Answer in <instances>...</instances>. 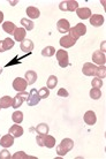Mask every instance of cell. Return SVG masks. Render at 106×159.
I'll use <instances>...</instances> for the list:
<instances>
[{
    "label": "cell",
    "instance_id": "d6986e66",
    "mask_svg": "<svg viewBox=\"0 0 106 159\" xmlns=\"http://www.w3.org/2000/svg\"><path fill=\"white\" fill-rule=\"evenodd\" d=\"M43 147H46L48 149L55 147V139L51 135H43Z\"/></svg>",
    "mask_w": 106,
    "mask_h": 159
},
{
    "label": "cell",
    "instance_id": "d4e9b609",
    "mask_svg": "<svg viewBox=\"0 0 106 159\" xmlns=\"http://www.w3.org/2000/svg\"><path fill=\"white\" fill-rule=\"evenodd\" d=\"M48 130H50V128L46 123H39L36 127V131L38 135H46V134H48Z\"/></svg>",
    "mask_w": 106,
    "mask_h": 159
},
{
    "label": "cell",
    "instance_id": "484cf974",
    "mask_svg": "<svg viewBox=\"0 0 106 159\" xmlns=\"http://www.w3.org/2000/svg\"><path fill=\"white\" fill-rule=\"evenodd\" d=\"M12 120L15 123L20 125V123L22 122V121H23V113H22L21 111H15L12 114Z\"/></svg>",
    "mask_w": 106,
    "mask_h": 159
},
{
    "label": "cell",
    "instance_id": "ffe728a7",
    "mask_svg": "<svg viewBox=\"0 0 106 159\" xmlns=\"http://www.w3.org/2000/svg\"><path fill=\"white\" fill-rule=\"evenodd\" d=\"M27 15L28 17H30V19H38L40 16V12L39 9L37 7H35V6H29V7L27 8Z\"/></svg>",
    "mask_w": 106,
    "mask_h": 159
},
{
    "label": "cell",
    "instance_id": "6da1fadb",
    "mask_svg": "<svg viewBox=\"0 0 106 159\" xmlns=\"http://www.w3.org/2000/svg\"><path fill=\"white\" fill-rule=\"evenodd\" d=\"M74 148V141L71 139H63L61 143L57 147V153L59 156H66Z\"/></svg>",
    "mask_w": 106,
    "mask_h": 159
},
{
    "label": "cell",
    "instance_id": "3957f363",
    "mask_svg": "<svg viewBox=\"0 0 106 159\" xmlns=\"http://www.w3.org/2000/svg\"><path fill=\"white\" fill-rule=\"evenodd\" d=\"M60 11L62 12H74L79 8V2L74 1V0H66V1H61L59 4Z\"/></svg>",
    "mask_w": 106,
    "mask_h": 159
},
{
    "label": "cell",
    "instance_id": "8d00e7d4",
    "mask_svg": "<svg viewBox=\"0 0 106 159\" xmlns=\"http://www.w3.org/2000/svg\"><path fill=\"white\" fill-rule=\"evenodd\" d=\"M2 21H4V14L2 12H0V24L2 23Z\"/></svg>",
    "mask_w": 106,
    "mask_h": 159
},
{
    "label": "cell",
    "instance_id": "d6a6232c",
    "mask_svg": "<svg viewBox=\"0 0 106 159\" xmlns=\"http://www.w3.org/2000/svg\"><path fill=\"white\" fill-rule=\"evenodd\" d=\"M91 85H92V88L100 89V88L103 87V81L100 79H98V77H94V79L92 80V82H91Z\"/></svg>",
    "mask_w": 106,
    "mask_h": 159
},
{
    "label": "cell",
    "instance_id": "e575fe53",
    "mask_svg": "<svg viewBox=\"0 0 106 159\" xmlns=\"http://www.w3.org/2000/svg\"><path fill=\"white\" fill-rule=\"evenodd\" d=\"M12 158L13 159H21V158L27 159V158H29V157H28V155H25L23 151H19V152H16V153H14V155L12 156Z\"/></svg>",
    "mask_w": 106,
    "mask_h": 159
},
{
    "label": "cell",
    "instance_id": "8992f818",
    "mask_svg": "<svg viewBox=\"0 0 106 159\" xmlns=\"http://www.w3.org/2000/svg\"><path fill=\"white\" fill-rule=\"evenodd\" d=\"M28 87V83L25 79H22V77H16L14 81H13V89L16 90L17 92H23Z\"/></svg>",
    "mask_w": 106,
    "mask_h": 159
},
{
    "label": "cell",
    "instance_id": "52a82bcc",
    "mask_svg": "<svg viewBox=\"0 0 106 159\" xmlns=\"http://www.w3.org/2000/svg\"><path fill=\"white\" fill-rule=\"evenodd\" d=\"M40 97L38 95V91L36 89H31V91L29 92V96H28L27 104L28 106H36L37 104L39 103Z\"/></svg>",
    "mask_w": 106,
    "mask_h": 159
},
{
    "label": "cell",
    "instance_id": "7c38bea8",
    "mask_svg": "<svg viewBox=\"0 0 106 159\" xmlns=\"http://www.w3.org/2000/svg\"><path fill=\"white\" fill-rule=\"evenodd\" d=\"M14 44H15L14 43V40L11 39L9 37L4 40H0V53L7 51V50H11V48L14 46Z\"/></svg>",
    "mask_w": 106,
    "mask_h": 159
},
{
    "label": "cell",
    "instance_id": "e0dca14e",
    "mask_svg": "<svg viewBox=\"0 0 106 159\" xmlns=\"http://www.w3.org/2000/svg\"><path fill=\"white\" fill-rule=\"evenodd\" d=\"M76 14H77V16H79L80 19L86 20V19H90L91 11H90V8H88V7L77 8V9H76Z\"/></svg>",
    "mask_w": 106,
    "mask_h": 159
},
{
    "label": "cell",
    "instance_id": "30bf717a",
    "mask_svg": "<svg viewBox=\"0 0 106 159\" xmlns=\"http://www.w3.org/2000/svg\"><path fill=\"white\" fill-rule=\"evenodd\" d=\"M92 61H94V64L99 65V66H102V65H105L106 58H105V54H104V52H102V51H94V53H92Z\"/></svg>",
    "mask_w": 106,
    "mask_h": 159
},
{
    "label": "cell",
    "instance_id": "ac0fdd59",
    "mask_svg": "<svg viewBox=\"0 0 106 159\" xmlns=\"http://www.w3.org/2000/svg\"><path fill=\"white\" fill-rule=\"evenodd\" d=\"M23 128L21 127V126H19L17 123H15L14 126H12V127L9 128V133L8 134H11L12 136H14V137H21V136L23 135Z\"/></svg>",
    "mask_w": 106,
    "mask_h": 159
},
{
    "label": "cell",
    "instance_id": "7402d4cb",
    "mask_svg": "<svg viewBox=\"0 0 106 159\" xmlns=\"http://www.w3.org/2000/svg\"><path fill=\"white\" fill-rule=\"evenodd\" d=\"M25 81H27L28 85H31L37 81V73L34 70H28L25 73Z\"/></svg>",
    "mask_w": 106,
    "mask_h": 159
},
{
    "label": "cell",
    "instance_id": "2e32d148",
    "mask_svg": "<svg viewBox=\"0 0 106 159\" xmlns=\"http://www.w3.org/2000/svg\"><path fill=\"white\" fill-rule=\"evenodd\" d=\"M13 35H14V38H15L16 42H20V43H22V42L25 39L27 30H25L24 28H16Z\"/></svg>",
    "mask_w": 106,
    "mask_h": 159
},
{
    "label": "cell",
    "instance_id": "603a6c76",
    "mask_svg": "<svg viewBox=\"0 0 106 159\" xmlns=\"http://www.w3.org/2000/svg\"><path fill=\"white\" fill-rule=\"evenodd\" d=\"M21 50L23 52L30 53V52L34 50V43H32L30 39H24L23 42L21 43Z\"/></svg>",
    "mask_w": 106,
    "mask_h": 159
},
{
    "label": "cell",
    "instance_id": "1f68e13d",
    "mask_svg": "<svg viewBox=\"0 0 106 159\" xmlns=\"http://www.w3.org/2000/svg\"><path fill=\"white\" fill-rule=\"evenodd\" d=\"M38 95H39L40 99H46L47 97L50 96V89H48L47 87L42 88L39 91H38Z\"/></svg>",
    "mask_w": 106,
    "mask_h": 159
},
{
    "label": "cell",
    "instance_id": "f1b7e54d",
    "mask_svg": "<svg viewBox=\"0 0 106 159\" xmlns=\"http://www.w3.org/2000/svg\"><path fill=\"white\" fill-rule=\"evenodd\" d=\"M21 24L24 27V29L25 30H28V31H30V30H32L34 29V22H32L31 20H28V19H22L21 20Z\"/></svg>",
    "mask_w": 106,
    "mask_h": 159
},
{
    "label": "cell",
    "instance_id": "83f0119b",
    "mask_svg": "<svg viewBox=\"0 0 106 159\" xmlns=\"http://www.w3.org/2000/svg\"><path fill=\"white\" fill-rule=\"evenodd\" d=\"M96 76H97L98 79H100V80L105 79V76H106V68H105V65H102V66H99V67H97V70H96Z\"/></svg>",
    "mask_w": 106,
    "mask_h": 159
},
{
    "label": "cell",
    "instance_id": "8fae6325",
    "mask_svg": "<svg viewBox=\"0 0 106 159\" xmlns=\"http://www.w3.org/2000/svg\"><path fill=\"white\" fill-rule=\"evenodd\" d=\"M75 43H76V40L74 38H71L69 35H66V36L61 37V39H60V45L65 48H69L71 46H74Z\"/></svg>",
    "mask_w": 106,
    "mask_h": 159
},
{
    "label": "cell",
    "instance_id": "5b68a950",
    "mask_svg": "<svg viewBox=\"0 0 106 159\" xmlns=\"http://www.w3.org/2000/svg\"><path fill=\"white\" fill-rule=\"evenodd\" d=\"M28 96H29V93L25 91L23 92H19L17 95L13 98V104H12V107L14 108H19L23 104L24 100H27L28 99Z\"/></svg>",
    "mask_w": 106,
    "mask_h": 159
},
{
    "label": "cell",
    "instance_id": "836d02e7",
    "mask_svg": "<svg viewBox=\"0 0 106 159\" xmlns=\"http://www.w3.org/2000/svg\"><path fill=\"white\" fill-rule=\"evenodd\" d=\"M11 158H12V156H11L8 150H6V148H5L2 151H0V159H11Z\"/></svg>",
    "mask_w": 106,
    "mask_h": 159
},
{
    "label": "cell",
    "instance_id": "ba28073f",
    "mask_svg": "<svg viewBox=\"0 0 106 159\" xmlns=\"http://www.w3.org/2000/svg\"><path fill=\"white\" fill-rule=\"evenodd\" d=\"M96 70H97V66L91 62H86L83 65L82 72L85 76H94L96 75Z\"/></svg>",
    "mask_w": 106,
    "mask_h": 159
},
{
    "label": "cell",
    "instance_id": "4fadbf2b",
    "mask_svg": "<svg viewBox=\"0 0 106 159\" xmlns=\"http://www.w3.org/2000/svg\"><path fill=\"white\" fill-rule=\"evenodd\" d=\"M90 24L94 25V27H100L104 24V16L100 15V14H94V15L90 16Z\"/></svg>",
    "mask_w": 106,
    "mask_h": 159
},
{
    "label": "cell",
    "instance_id": "5bb4252c",
    "mask_svg": "<svg viewBox=\"0 0 106 159\" xmlns=\"http://www.w3.org/2000/svg\"><path fill=\"white\" fill-rule=\"evenodd\" d=\"M13 144H14V136H12L11 134L2 136L0 139V145L2 148H11Z\"/></svg>",
    "mask_w": 106,
    "mask_h": 159
},
{
    "label": "cell",
    "instance_id": "44dd1931",
    "mask_svg": "<svg viewBox=\"0 0 106 159\" xmlns=\"http://www.w3.org/2000/svg\"><path fill=\"white\" fill-rule=\"evenodd\" d=\"M13 104V98L11 96H4L0 98V108H8Z\"/></svg>",
    "mask_w": 106,
    "mask_h": 159
},
{
    "label": "cell",
    "instance_id": "4dcf8cb0",
    "mask_svg": "<svg viewBox=\"0 0 106 159\" xmlns=\"http://www.w3.org/2000/svg\"><path fill=\"white\" fill-rule=\"evenodd\" d=\"M90 97L92 99L97 100L99 99L100 97H102V91H100V89H97V88H92L90 90Z\"/></svg>",
    "mask_w": 106,
    "mask_h": 159
},
{
    "label": "cell",
    "instance_id": "cb8c5ba5",
    "mask_svg": "<svg viewBox=\"0 0 106 159\" xmlns=\"http://www.w3.org/2000/svg\"><path fill=\"white\" fill-rule=\"evenodd\" d=\"M2 29H4L5 32H7V34H9V35H13L14 31H15L16 27L13 22L7 21V22H4V23H2Z\"/></svg>",
    "mask_w": 106,
    "mask_h": 159
},
{
    "label": "cell",
    "instance_id": "9c48e42d",
    "mask_svg": "<svg viewBox=\"0 0 106 159\" xmlns=\"http://www.w3.org/2000/svg\"><path fill=\"white\" fill-rule=\"evenodd\" d=\"M57 29L60 34H67L71 29V24L68 22V20H65V19H61V20L58 21L57 23Z\"/></svg>",
    "mask_w": 106,
    "mask_h": 159
},
{
    "label": "cell",
    "instance_id": "74e56055",
    "mask_svg": "<svg viewBox=\"0 0 106 159\" xmlns=\"http://www.w3.org/2000/svg\"><path fill=\"white\" fill-rule=\"evenodd\" d=\"M1 73H2V68L0 67V74H1Z\"/></svg>",
    "mask_w": 106,
    "mask_h": 159
},
{
    "label": "cell",
    "instance_id": "f546056e",
    "mask_svg": "<svg viewBox=\"0 0 106 159\" xmlns=\"http://www.w3.org/2000/svg\"><path fill=\"white\" fill-rule=\"evenodd\" d=\"M58 84V79H57V76L55 75H51L47 80V88L48 89H54L55 85Z\"/></svg>",
    "mask_w": 106,
    "mask_h": 159
},
{
    "label": "cell",
    "instance_id": "9a60e30c",
    "mask_svg": "<svg viewBox=\"0 0 106 159\" xmlns=\"http://www.w3.org/2000/svg\"><path fill=\"white\" fill-rule=\"evenodd\" d=\"M97 121V116H96V113L94 111H88L85 112V114H84V122L86 125H89V126H92L94 125Z\"/></svg>",
    "mask_w": 106,
    "mask_h": 159
},
{
    "label": "cell",
    "instance_id": "d590c367",
    "mask_svg": "<svg viewBox=\"0 0 106 159\" xmlns=\"http://www.w3.org/2000/svg\"><path fill=\"white\" fill-rule=\"evenodd\" d=\"M57 95L59 96V97H63V98H67L68 96H69V93H68V91H67L65 88H61V89H59L58 90V93Z\"/></svg>",
    "mask_w": 106,
    "mask_h": 159
},
{
    "label": "cell",
    "instance_id": "277c9868",
    "mask_svg": "<svg viewBox=\"0 0 106 159\" xmlns=\"http://www.w3.org/2000/svg\"><path fill=\"white\" fill-rule=\"evenodd\" d=\"M55 56H57V60H58V64L61 68L67 67L69 62H68V53L65 50H59V51L55 52Z\"/></svg>",
    "mask_w": 106,
    "mask_h": 159
},
{
    "label": "cell",
    "instance_id": "4316f807",
    "mask_svg": "<svg viewBox=\"0 0 106 159\" xmlns=\"http://www.w3.org/2000/svg\"><path fill=\"white\" fill-rule=\"evenodd\" d=\"M55 48L53 46H46L45 48H43L42 51V56L43 57H52L55 54Z\"/></svg>",
    "mask_w": 106,
    "mask_h": 159
},
{
    "label": "cell",
    "instance_id": "7a4b0ae2",
    "mask_svg": "<svg viewBox=\"0 0 106 159\" xmlns=\"http://www.w3.org/2000/svg\"><path fill=\"white\" fill-rule=\"evenodd\" d=\"M85 34H86V27L85 24L83 23H77L74 28L69 29V36L71 38H74L76 42H77V39H79L80 37L84 36Z\"/></svg>",
    "mask_w": 106,
    "mask_h": 159
}]
</instances>
